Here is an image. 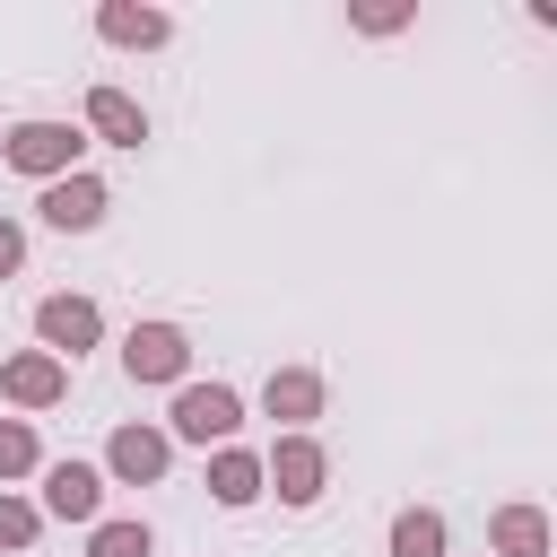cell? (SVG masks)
<instances>
[{
	"instance_id": "obj_9",
	"label": "cell",
	"mask_w": 557,
	"mask_h": 557,
	"mask_svg": "<svg viewBox=\"0 0 557 557\" xmlns=\"http://www.w3.org/2000/svg\"><path fill=\"white\" fill-rule=\"evenodd\" d=\"M87 113H96V122H104L113 139H131V148H139V113H131V96H113V87H104V96H96Z\"/></svg>"
},
{
	"instance_id": "obj_13",
	"label": "cell",
	"mask_w": 557,
	"mask_h": 557,
	"mask_svg": "<svg viewBox=\"0 0 557 557\" xmlns=\"http://www.w3.org/2000/svg\"><path fill=\"white\" fill-rule=\"evenodd\" d=\"M104 35H122V44H157V35H165V17H131V9H113V17H104Z\"/></svg>"
},
{
	"instance_id": "obj_5",
	"label": "cell",
	"mask_w": 557,
	"mask_h": 557,
	"mask_svg": "<svg viewBox=\"0 0 557 557\" xmlns=\"http://www.w3.org/2000/svg\"><path fill=\"white\" fill-rule=\"evenodd\" d=\"M44 339H61V348L96 339V305H78V296H52V305H44Z\"/></svg>"
},
{
	"instance_id": "obj_6",
	"label": "cell",
	"mask_w": 557,
	"mask_h": 557,
	"mask_svg": "<svg viewBox=\"0 0 557 557\" xmlns=\"http://www.w3.org/2000/svg\"><path fill=\"white\" fill-rule=\"evenodd\" d=\"M44 496H52V513H96V470H78V461H61Z\"/></svg>"
},
{
	"instance_id": "obj_1",
	"label": "cell",
	"mask_w": 557,
	"mask_h": 557,
	"mask_svg": "<svg viewBox=\"0 0 557 557\" xmlns=\"http://www.w3.org/2000/svg\"><path fill=\"white\" fill-rule=\"evenodd\" d=\"M174 426H183V435H200V444H209V435H226V426H235V392H218V383H209V392H183Z\"/></svg>"
},
{
	"instance_id": "obj_19",
	"label": "cell",
	"mask_w": 557,
	"mask_h": 557,
	"mask_svg": "<svg viewBox=\"0 0 557 557\" xmlns=\"http://www.w3.org/2000/svg\"><path fill=\"white\" fill-rule=\"evenodd\" d=\"M0 270H17V235L9 226H0Z\"/></svg>"
},
{
	"instance_id": "obj_7",
	"label": "cell",
	"mask_w": 557,
	"mask_h": 557,
	"mask_svg": "<svg viewBox=\"0 0 557 557\" xmlns=\"http://www.w3.org/2000/svg\"><path fill=\"white\" fill-rule=\"evenodd\" d=\"M113 470H131V479H157V470H165V444L131 426V435H113Z\"/></svg>"
},
{
	"instance_id": "obj_17",
	"label": "cell",
	"mask_w": 557,
	"mask_h": 557,
	"mask_svg": "<svg viewBox=\"0 0 557 557\" xmlns=\"http://www.w3.org/2000/svg\"><path fill=\"white\" fill-rule=\"evenodd\" d=\"M35 461V444H26V426H0V470H26Z\"/></svg>"
},
{
	"instance_id": "obj_4",
	"label": "cell",
	"mask_w": 557,
	"mask_h": 557,
	"mask_svg": "<svg viewBox=\"0 0 557 557\" xmlns=\"http://www.w3.org/2000/svg\"><path fill=\"white\" fill-rule=\"evenodd\" d=\"M70 148H78V139H70V131H52V122H26V131L9 139V157H17V165H61Z\"/></svg>"
},
{
	"instance_id": "obj_18",
	"label": "cell",
	"mask_w": 557,
	"mask_h": 557,
	"mask_svg": "<svg viewBox=\"0 0 557 557\" xmlns=\"http://www.w3.org/2000/svg\"><path fill=\"white\" fill-rule=\"evenodd\" d=\"M35 522H26V505H0V540H26Z\"/></svg>"
},
{
	"instance_id": "obj_11",
	"label": "cell",
	"mask_w": 557,
	"mask_h": 557,
	"mask_svg": "<svg viewBox=\"0 0 557 557\" xmlns=\"http://www.w3.org/2000/svg\"><path fill=\"white\" fill-rule=\"evenodd\" d=\"M52 383H61V374H52L44 357H26V366H9V392H17V400H52Z\"/></svg>"
},
{
	"instance_id": "obj_3",
	"label": "cell",
	"mask_w": 557,
	"mask_h": 557,
	"mask_svg": "<svg viewBox=\"0 0 557 557\" xmlns=\"http://www.w3.org/2000/svg\"><path fill=\"white\" fill-rule=\"evenodd\" d=\"M131 374H183V331H131Z\"/></svg>"
},
{
	"instance_id": "obj_14",
	"label": "cell",
	"mask_w": 557,
	"mask_h": 557,
	"mask_svg": "<svg viewBox=\"0 0 557 557\" xmlns=\"http://www.w3.org/2000/svg\"><path fill=\"white\" fill-rule=\"evenodd\" d=\"M218 496L244 505V496H252V461H218Z\"/></svg>"
},
{
	"instance_id": "obj_15",
	"label": "cell",
	"mask_w": 557,
	"mask_h": 557,
	"mask_svg": "<svg viewBox=\"0 0 557 557\" xmlns=\"http://www.w3.org/2000/svg\"><path fill=\"white\" fill-rule=\"evenodd\" d=\"M496 531H505V548H513V557H531V548H540V522H531V513H505Z\"/></svg>"
},
{
	"instance_id": "obj_10",
	"label": "cell",
	"mask_w": 557,
	"mask_h": 557,
	"mask_svg": "<svg viewBox=\"0 0 557 557\" xmlns=\"http://www.w3.org/2000/svg\"><path fill=\"white\" fill-rule=\"evenodd\" d=\"M278 479H287V496L305 505V496H313V479H322V461H313L305 444H287V453H278Z\"/></svg>"
},
{
	"instance_id": "obj_8",
	"label": "cell",
	"mask_w": 557,
	"mask_h": 557,
	"mask_svg": "<svg viewBox=\"0 0 557 557\" xmlns=\"http://www.w3.org/2000/svg\"><path fill=\"white\" fill-rule=\"evenodd\" d=\"M392 548H400V557H435V548H444V522H435V513H400Z\"/></svg>"
},
{
	"instance_id": "obj_12",
	"label": "cell",
	"mask_w": 557,
	"mask_h": 557,
	"mask_svg": "<svg viewBox=\"0 0 557 557\" xmlns=\"http://www.w3.org/2000/svg\"><path fill=\"white\" fill-rule=\"evenodd\" d=\"M96 557H148V531L139 522H104L96 531Z\"/></svg>"
},
{
	"instance_id": "obj_16",
	"label": "cell",
	"mask_w": 557,
	"mask_h": 557,
	"mask_svg": "<svg viewBox=\"0 0 557 557\" xmlns=\"http://www.w3.org/2000/svg\"><path fill=\"white\" fill-rule=\"evenodd\" d=\"M270 409H313V383H305V374H287V383H270Z\"/></svg>"
},
{
	"instance_id": "obj_2",
	"label": "cell",
	"mask_w": 557,
	"mask_h": 557,
	"mask_svg": "<svg viewBox=\"0 0 557 557\" xmlns=\"http://www.w3.org/2000/svg\"><path fill=\"white\" fill-rule=\"evenodd\" d=\"M44 218H52V226H96V218H104V191H96L87 174H78V183H52V191H44Z\"/></svg>"
}]
</instances>
